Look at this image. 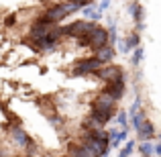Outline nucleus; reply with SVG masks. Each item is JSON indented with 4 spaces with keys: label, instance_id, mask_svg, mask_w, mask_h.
<instances>
[{
    "label": "nucleus",
    "instance_id": "nucleus-24",
    "mask_svg": "<svg viewBox=\"0 0 161 157\" xmlns=\"http://www.w3.org/2000/svg\"><path fill=\"white\" fill-rule=\"evenodd\" d=\"M65 157H69V155H65Z\"/></svg>",
    "mask_w": 161,
    "mask_h": 157
},
{
    "label": "nucleus",
    "instance_id": "nucleus-11",
    "mask_svg": "<svg viewBox=\"0 0 161 157\" xmlns=\"http://www.w3.org/2000/svg\"><path fill=\"white\" fill-rule=\"evenodd\" d=\"M129 14L135 19V23H143V6H141V2L133 0V2L129 4Z\"/></svg>",
    "mask_w": 161,
    "mask_h": 157
},
{
    "label": "nucleus",
    "instance_id": "nucleus-18",
    "mask_svg": "<svg viewBox=\"0 0 161 157\" xmlns=\"http://www.w3.org/2000/svg\"><path fill=\"white\" fill-rule=\"evenodd\" d=\"M116 122L122 126V129H126V126H129V121H126V112H125V110H120V112H118V116H116Z\"/></svg>",
    "mask_w": 161,
    "mask_h": 157
},
{
    "label": "nucleus",
    "instance_id": "nucleus-7",
    "mask_svg": "<svg viewBox=\"0 0 161 157\" xmlns=\"http://www.w3.org/2000/svg\"><path fill=\"white\" fill-rule=\"evenodd\" d=\"M137 135L141 141H151V139H157V135H155V126L153 122L149 121V118H145V121L141 122V126L137 129Z\"/></svg>",
    "mask_w": 161,
    "mask_h": 157
},
{
    "label": "nucleus",
    "instance_id": "nucleus-1",
    "mask_svg": "<svg viewBox=\"0 0 161 157\" xmlns=\"http://www.w3.org/2000/svg\"><path fill=\"white\" fill-rule=\"evenodd\" d=\"M75 10H78V6H75V4H71V2H61V4H55V6L47 8L43 16H47V19H51L53 23H59L61 19H65V16H69L71 12H75Z\"/></svg>",
    "mask_w": 161,
    "mask_h": 157
},
{
    "label": "nucleus",
    "instance_id": "nucleus-20",
    "mask_svg": "<svg viewBox=\"0 0 161 157\" xmlns=\"http://www.w3.org/2000/svg\"><path fill=\"white\" fill-rule=\"evenodd\" d=\"M126 137H129V131H126V129H120V131H118V137H116V143L120 145L122 141H126Z\"/></svg>",
    "mask_w": 161,
    "mask_h": 157
},
{
    "label": "nucleus",
    "instance_id": "nucleus-19",
    "mask_svg": "<svg viewBox=\"0 0 161 157\" xmlns=\"http://www.w3.org/2000/svg\"><path fill=\"white\" fill-rule=\"evenodd\" d=\"M67 2L75 4L78 8H84V6H90V4H92V0H67Z\"/></svg>",
    "mask_w": 161,
    "mask_h": 157
},
{
    "label": "nucleus",
    "instance_id": "nucleus-22",
    "mask_svg": "<svg viewBox=\"0 0 161 157\" xmlns=\"http://www.w3.org/2000/svg\"><path fill=\"white\" fill-rule=\"evenodd\" d=\"M116 43H118V51H120V53H129V51H126V47H125V43H122V41H116Z\"/></svg>",
    "mask_w": 161,
    "mask_h": 157
},
{
    "label": "nucleus",
    "instance_id": "nucleus-3",
    "mask_svg": "<svg viewBox=\"0 0 161 157\" xmlns=\"http://www.w3.org/2000/svg\"><path fill=\"white\" fill-rule=\"evenodd\" d=\"M100 65H102V63H100L96 57L80 59V61L75 63V67H74V76H90V74H94Z\"/></svg>",
    "mask_w": 161,
    "mask_h": 157
},
{
    "label": "nucleus",
    "instance_id": "nucleus-4",
    "mask_svg": "<svg viewBox=\"0 0 161 157\" xmlns=\"http://www.w3.org/2000/svg\"><path fill=\"white\" fill-rule=\"evenodd\" d=\"M125 90H126V78H118L114 82H106L102 92H106L112 100H120L125 96Z\"/></svg>",
    "mask_w": 161,
    "mask_h": 157
},
{
    "label": "nucleus",
    "instance_id": "nucleus-8",
    "mask_svg": "<svg viewBox=\"0 0 161 157\" xmlns=\"http://www.w3.org/2000/svg\"><path fill=\"white\" fill-rule=\"evenodd\" d=\"M114 55H116V51H114L112 45H104V47L96 49V55H94V57L98 59L100 63H110L114 59Z\"/></svg>",
    "mask_w": 161,
    "mask_h": 157
},
{
    "label": "nucleus",
    "instance_id": "nucleus-21",
    "mask_svg": "<svg viewBox=\"0 0 161 157\" xmlns=\"http://www.w3.org/2000/svg\"><path fill=\"white\" fill-rule=\"evenodd\" d=\"M108 6H110V0H100V8L98 10H106Z\"/></svg>",
    "mask_w": 161,
    "mask_h": 157
},
{
    "label": "nucleus",
    "instance_id": "nucleus-13",
    "mask_svg": "<svg viewBox=\"0 0 161 157\" xmlns=\"http://www.w3.org/2000/svg\"><path fill=\"white\" fill-rule=\"evenodd\" d=\"M84 14H86L88 19H92L94 23L102 19V10H98V8H94V6H84Z\"/></svg>",
    "mask_w": 161,
    "mask_h": 157
},
{
    "label": "nucleus",
    "instance_id": "nucleus-5",
    "mask_svg": "<svg viewBox=\"0 0 161 157\" xmlns=\"http://www.w3.org/2000/svg\"><path fill=\"white\" fill-rule=\"evenodd\" d=\"M88 39H90V47L96 51V49H100V47H104V45H108V31L96 25L94 31L90 33V37H88Z\"/></svg>",
    "mask_w": 161,
    "mask_h": 157
},
{
    "label": "nucleus",
    "instance_id": "nucleus-2",
    "mask_svg": "<svg viewBox=\"0 0 161 157\" xmlns=\"http://www.w3.org/2000/svg\"><path fill=\"white\" fill-rule=\"evenodd\" d=\"M96 76H98L100 80H104V82H114V80H118V78H125V71H122V67L120 65H114L112 61L106 63V65H100L98 70L94 71Z\"/></svg>",
    "mask_w": 161,
    "mask_h": 157
},
{
    "label": "nucleus",
    "instance_id": "nucleus-9",
    "mask_svg": "<svg viewBox=\"0 0 161 157\" xmlns=\"http://www.w3.org/2000/svg\"><path fill=\"white\" fill-rule=\"evenodd\" d=\"M114 106H116V100H112L106 92H100L98 98H96L94 102V108H104V110H114Z\"/></svg>",
    "mask_w": 161,
    "mask_h": 157
},
{
    "label": "nucleus",
    "instance_id": "nucleus-12",
    "mask_svg": "<svg viewBox=\"0 0 161 157\" xmlns=\"http://www.w3.org/2000/svg\"><path fill=\"white\" fill-rule=\"evenodd\" d=\"M122 43H125V47H126V51H130V49H135V47H137V45H139V43H141V35H139V33H137V31H135V33H130V35H129V37H126V39H125V41H122Z\"/></svg>",
    "mask_w": 161,
    "mask_h": 157
},
{
    "label": "nucleus",
    "instance_id": "nucleus-16",
    "mask_svg": "<svg viewBox=\"0 0 161 157\" xmlns=\"http://www.w3.org/2000/svg\"><path fill=\"white\" fill-rule=\"evenodd\" d=\"M133 151H135V141H130V139H129V141H126V145H125V149L118 153V157H129Z\"/></svg>",
    "mask_w": 161,
    "mask_h": 157
},
{
    "label": "nucleus",
    "instance_id": "nucleus-15",
    "mask_svg": "<svg viewBox=\"0 0 161 157\" xmlns=\"http://www.w3.org/2000/svg\"><path fill=\"white\" fill-rule=\"evenodd\" d=\"M130 116H133V126H135V131L141 126V122L147 118V114L143 112V110H135V112H130Z\"/></svg>",
    "mask_w": 161,
    "mask_h": 157
},
{
    "label": "nucleus",
    "instance_id": "nucleus-14",
    "mask_svg": "<svg viewBox=\"0 0 161 157\" xmlns=\"http://www.w3.org/2000/svg\"><path fill=\"white\" fill-rule=\"evenodd\" d=\"M139 151H141L143 157H155V155H153V143H151V141H141Z\"/></svg>",
    "mask_w": 161,
    "mask_h": 157
},
{
    "label": "nucleus",
    "instance_id": "nucleus-6",
    "mask_svg": "<svg viewBox=\"0 0 161 157\" xmlns=\"http://www.w3.org/2000/svg\"><path fill=\"white\" fill-rule=\"evenodd\" d=\"M112 114H114V110H104V108H94V106H92L90 118L96 122V126H102V125H106V122L112 121Z\"/></svg>",
    "mask_w": 161,
    "mask_h": 157
},
{
    "label": "nucleus",
    "instance_id": "nucleus-10",
    "mask_svg": "<svg viewBox=\"0 0 161 157\" xmlns=\"http://www.w3.org/2000/svg\"><path fill=\"white\" fill-rule=\"evenodd\" d=\"M12 139H14V143H16L19 147H23V149H25V147H27L29 143L33 141V139L29 137V135L25 133V131L20 129V126H14V129H12Z\"/></svg>",
    "mask_w": 161,
    "mask_h": 157
},
{
    "label": "nucleus",
    "instance_id": "nucleus-23",
    "mask_svg": "<svg viewBox=\"0 0 161 157\" xmlns=\"http://www.w3.org/2000/svg\"><path fill=\"white\" fill-rule=\"evenodd\" d=\"M139 106H141V100H135V104H133V108H130V112H135V110H139Z\"/></svg>",
    "mask_w": 161,
    "mask_h": 157
},
{
    "label": "nucleus",
    "instance_id": "nucleus-17",
    "mask_svg": "<svg viewBox=\"0 0 161 157\" xmlns=\"http://www.w3.org/2000/svg\"><path fill=\"white\" fill-rule=\"evenodd\" d=\"M133 51H135V53H133V65L137 67L139 63H141V59H143V53H145V51H143V49L139 47V45H137V47L133 49Z\"/></svg>",
    "mask_w": 161,
    "mask_h": 157
}]
</instances>
